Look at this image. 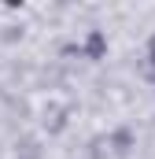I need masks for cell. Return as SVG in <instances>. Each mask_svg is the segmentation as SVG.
<instances>
[{
  "label": "cell",
  "mask_w": 155,
  "mask_h": 159,
  "mask_svg": "<svg viewBox=\"0 0 155 159\" xmlns=\"http://www.w3.org/2000/svg\"><path fill=\"white\" fill-rule=\"evenodd\" d=\"M104 48H107V44H104V34H92L89 44H85V52H89L92 59H100V56H104Z\"/></svg>",
  "instance_id": "6da1fadb"
},
{
  "label": "cell",
  "mask_w": 155,
  "mask_h": 159,
  "mask_svg": "<svg viewBox=\"0 0 155 159\" xmlns=\"http://www.w3.org/2000/svg\"><path fill=\"white\" fill-rule=\"evenodd\" d=\"M144 74H148V81H155V37L148 41V63H144Z\"/></svg>",
  "instance_id": "7a4b0ae2"
}]
</instances>
